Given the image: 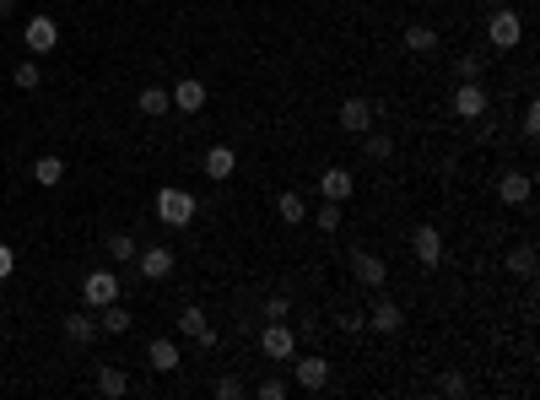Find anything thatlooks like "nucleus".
Instances as JSON below:
<instances>
[{
	"label": "nucleus",
	"mask_w": 540,
	"mask_h": 400,
	"mask_svg": "<svg viewBox=\"0 0 540 400\" xmlns=\"http://www.w3.org/2000/svg\"><path fill=\"white\" fill-rule=\"evenodd\" d=\"M487 38H492V49H519V44H524V17H519L513 6H492Z\"/></svg>",
	"instance_id": "7ed1b4c3"
},
{
	"label": "nucleus",
	"mask_w": 540,
	"mask_h": 400,
	"mask_svg": "<svg viewBox=\"0 0 540 400\" xmlns=\"http://www.w3.org/2000/svg\"><path fill=\"white\" fill-rule=\"evenodd\" d=\"M65 341H71V347H92L98 341V319L92 314H71V319H65Z\"/></svg>",
	"instance_id": "6ab92c4d"
},
{
	"label": "nucleus",
	"mask_w": 540,
	"mask_h": 400,
	"mask_svg": "<svg viewBox=\"0 0 540 400\" xmlns=\"http://www.w3.org/2000/svg\"><path fill=\"white\" fill-rule=\"evenodd\" d=\"M352 276H357L362 287L384 292V282H389V265H384L378 254H368V249H352Z\"/></svg>",
	"instance_id": "f8f14e48"
},
{
	"label": "nucleus",
	"mask_w": 540,
	"mask_h": 400,
	"mask_svg": "<svg viewBox=\"0 0 540 400\" xmlns=\"http://www.w3.org/2000/svg\"><path fill=\"white\" fill-rule=\"evenodd\" d=\"M481 71H487L481 54H459V60H454V76H459V82H481Z\"/></svg>",
	"instance_id": "c85d7f7f"
},
{
	"label": "nucleus",
	"mask_w": 540,
	"mask_h": 400,
	"mask_svg": "<svg viewBox=\"0 0 540 400\" xmlns=\"http://www.w3.org/2000/svg\"><path fill=\"white\" fill-rule=\"evenodd\" d=\"M352 189H357V179H352V168H341V163L319 173V195H324V200H335V206H346Z\"/></svg>",
	"instance_id": "ddd939ff"
},
{
	"label": "nucleus",
	"mask_w": 540,
	"mask_h": 400,
	"mask_svg": "<svg viewBox=\"0 0 540 400\" xmlns=\"http://www.w3.org/2000/svg\"><path fill=\"white\" fill-rule=\"evenodd\" d=\"M22 44H28V54H49L60 44V22L54 17H28L22 22Z\"/></svg>",
	"instance_id": "423d86ee"
},
{
	"label": "nucleus",
	"mask_w": 540,
	"mask_h": 400,
	"mask_svg": "<svg viewBox=\"0 0 540 400\" xmlns=\"http://www.w3.org/2000/svg\"><path fill=\"white\" fill-rule=\"evenodd\" d=\"M108 260L130 265V260H135V238H130V233H108Z\"/></svg>",
	"instance_id": "c756f323"
},
{
	"label": "nucleus",
	"mask_w": 540,
	"mask_h": 400,
	"mask_svg": "<svg viewBox=\"0 0 540 400\" xmlns=\"http://www.w3.org/2000/svg\"><path fill=\"white\" fill-rule=\"evenodd\" d=\"M60 179H65V157H54V152L33 157V184H38V189H54Z\"/></svg>",
	"instance_id": "a211bd4d"
},
{
	"label": "nucleus",
	"mask_w": 540,
	"mask_h": 400,
	"mask_svg": "<svg viewBox=\"0 0 540 400\" xmlns=\"http://www.w3.org/2000/svg\"><path fill=\"white\" fill-rule=\"evenodd\" d=\"M276 212H282L287 228H298V222H308V200H303L298 189H282V195H276Z\"/></svg>",
	"instance_id": "aec40b11"
},
{
	"label": "nucleus",
	"mask_w": 540,
	"mask_h": 400,
	"mask_svg": "<svg viewBox=\"0 0 540 400\" xmlns=\"http://www.w3.org/2000/svg\"><path fill=\"white\" fill-rule=\"evenodd\" d=\"M168 98H173L179 114H200V108H206V82H200V76H184Z\"/></svg>",
	"instance_id": "2eb2a0df"
},
{
	"label": "nucleus",
	"mask_w": 540,
	"mask_h": 400,
	"mask_svg": "<svg viewBox=\"0 0 540 400\" xmlns=\"http://www.w3.org/2000/svg\"><path fill=\"white\" fill-rule=\"evenodd\" d=\"M179 330H184V336L189 341H200V347H217V330H211V319H206V308H200V303H184L179 308Z\"/></svg>",
	"instance_id": "39448f33"
},
{
	"label": "nucleus",
	"mask_w": 540,
	"mask_h": 400,
	"mask_svg": "<svg viewBox=\"0 0 540 400\" xmlns=\"http://www.w3.org/2000/svg\"><path fill=\"white\" fill-rule=\"evenodd\" d=\"M487 6H508V0H487Z\"/></svg>",
	"instance_id": "ea45409f"
},
{
	"label": "nucleus",
	"mask_w": 540,
	"mask_h": 400,
	"mask_svg": "<svg viewBox=\"0 0 540 400\" xmlns=\"http://www.w3.org/2000/svg\"><path fill=\"white\" fill-rule=\"evenodd\" d=\"M529 189H535V179H529V173H503V179H497L503 206H529Z\"/></svg>",
	"instance_id": "f3484780"
},
{
	"label": "nucleus",
	"mask_w": 540,
	"mask_h": 400,
	"mask_svg": "<svg viewBox=\"0 0 540 400\" xmlns=\"http://www.w3.org/2000/svg\"><path fill=\"white\" fill-rule=\"evenodd\" d=\"M254 395H259V400H287V395H292V384H287V379H259V384H254Z\"/></svg>",
	"instance_id": "473e14b6"
},
{
	"label": "nucleus",
	"mask_w": 540,
	"mask_h": 400,
	"mask_svg": "<svg viewBox=\"0 0 540 400\" xmlns=\"http://www.w3.org/2000/svg\"><path fill=\"white\" fill-rule=\"evenodd\" d=\"M12 6H17V0H0V17H12Z\"/></svg>",
	"instance_id": "58836bf2"
},
{
	"label": "nucleus",
	"mask_w": 540,
	"mask_h": 400,
	"mask_svg": "<svg viewBox=\"0 0 540 400\" xmlns=\"http://www.w3.org/2000/svg\"><path fill=\"white\" fill-rule=\"evenodd\" d=\"M130 324H135V319L124 314V303H119V298L98 308V330H108V336H124V330H130Z\"/></svg>",
	"instance_id": "4be33fe9"
},
{
	"label": "nucleus",
	"mask_w": 540,
	"mask_h": 400,
	"mask_svg": "<svg viewBox=\"0 0 540 400\" xmlns=\"http://www.w3.org/2000/svg\"><path fill=\"white\" fill-rule=\"evenodd\" d=\"M98 389H103V395H124V389H130V373L114 368V363H103V368H98Z\"/></svg>",
	"instance_id": "a878e982"
},
{
	"label": "nucleus",
	"mask_w": 540,
	"mask_h": 400,
	"mask_svg": "<svg viewBox=\"0 0 540 400\" xmlns=\"http://www.w3.org/2000/svg\"><path fill=\"white\" fill-rule=\"evenodd\" d=\"M135 108H141L147 119H157V114H168V108H173V98H168V87H141V98H135Z\"/></svg>",
	"instance_id": "393cba45"
},
{
	"label": "nucleus",
	"mask_w": 540,
	"mask_h": 400,
	"mask_svg": "<svg viewBox=\"0 0 540 400\" xmlns=\"http://www.w3.org/2000/svg\"><path fill=\"white\" fill-rule=\"evenodd\" d=\"M400 324H405V308L389 303V298H373V308H368V330H373V336H394Z\"/></svg>",
	"instance_id": "4468645a"
},
{
	"label": "nucleus",
	"mask_w": 540,
	"mask_h": 400,
	"mask_svg": "<svg viewBox=\"0 0 540 400\" xmlns=\"http://www.w3.org/2000/svg\"><path fill=\"white\" fill-rule=\"evenodd\" d=\"M287 314H292V298H282V292L265 298V319H287Z\"/></svg>",
	"instance_id": "f704fd0d"
},
{
	"label": "nucleus",
	"mask_w": 540,
	"mask_h": 400,
	"mask_svg": "<svg viewBox=\"0 0 540 400\" xmlns=\"http://www.w3.org/2000/svg\"><path fill=\"white\" fill-rule=\"evenodd\" d=\"M147 363H152L157 373H173V368H179V347H173L168 336H157V341H147Z\"/></svg>",
	"instance_id": "412c9836"
},
{
	"label": "nucleus",
	"mask_w": 540,
	"mask_h": 400,
	"mask_svg": "<svg viewBox=\"0 0 540 400\" xmlns=\"http://www.w3.org/2000/svg\"><path fill=\"white\" fill-rule=\"evenodd\" d=\"M362 157L368 163H389L394 157V141L384 136V130H362Z\"/></svg>",
	"instance_id": "b1692460"
},
{
	"label": "nucleus",
	"mask_w": 540,
	"mask_h": 400,
	"mask_svg": "<svg viewBox=\"0 0 540 400\" xmlns=\"http://www.w3.org/2000/svg\"><path fill=\"white\" fill-rule=\"evenodd\" d=\"M335 324H341L346 330V336H362V330H368V314H357V308H346L341 319H335Z\"/></svg>",
	"instance_id": "72a5a7b5"
},
{
	"label": "nucleus",
	"mask_w": 540,
	"mask_h": 400,
	"mask_svg": "<svg viewBox=\"0 0 540 400\" xmlns=\"http://www.w3.org/2000/svg\"><path fill=\"white\" fill-rule=\"evenodd\" d=\"M82 298H87V308L114 303V298H119V271H87V276H82Z\"/></svg>",
	"instance_id": "0eeeda50"
},
{
	"label": "nucleus",
	"mask_w": 540,
	"mask_h": 400,
	"mask_svg": "<svg viewBox=\"0 0 540 400\" xmlns=\"http://www.w3.org/2000/svg\"><path fill=\"white\" fill-rule=\"evenodd\" d=\"M465 389H470L465 373H449V379H443V395H465Z\"/></svg>",
	"instance_id": "4c0bfd02"
},
{
	"label": "nucleus",
	"mask_w": 540,
	"mask_h": 400,
	"mask_svg": "<svg viewBox=\"0 0 540 400\" xmlns=\"http://www.w3.org/2000/svg\"><path fill=\"white\" fill-rule=\"evenodd\" d=\"M200 168H206V179H233L238 173V152L233 147H206V157H200Z\"/></svg>",
	"instance_id": "dca6fc26"
},
{
	"label": "nucleus",
	"mask_w": 540,
	"mask_h": 400,
	"mask_svg": "<svg viewBox=\"0 0 540 400\" xmlns=\"http://www.w3.org/2000/svg\"><path fill=\"white\" fill-rule=\"evenodd\" d=\"M259 352H265L270 363H292V357H298V330H292L287 319H270V324L259 330Z\"/></svg>",
	"instance_id": "f03ea898"
},
{
	"label": "nucleus",
	"mask_w": 540,
	"mask_h": 400,
	"mask_svg": "<svg viewBox=\"0 0 540 400\" xmlns=\"http://www.w3.org/2000/svg\"><path fill=\"white\" fill-rule=\"evenodd\" d=\"M508 276H535V249L529 244H519V249H508Z\"/></svg>",
	"instance_id": "bb28decb"
},
{
	"label": "nucleus",
	"mask_w": 540,
	"mask_h": 400,
	"mask_svg": "<svg viewBox=\"0 0 540 400\" xmlns=\"http://www.w3.org/2000/svg\"><path fill=\"white\" fill-rule=\"evenodd\" d=\"M487 108H492V98H487L481 82H459V87H454V114H459V119H481Z\"/></svg>",
	"instance_id": "9b49d317"
},
{
	"label": "nucleus",
	"mask_w": 540,
	"mask_h": 400,
	"mask_svg": "<svg viewBox=\"0 0 540 400\" xmlns=\"http://www.w3.org/2000/svg\"><path fill=\"white\" fill-rule=\"evenodd\" d=\"M38 82H44L38 60H22V65H17V87H22V92H38Z\"/></svg>",
	"instance_id": "2f4dec72"
},
{
	"label": "nucleus",
	"mask_w": 540,
	"mask_h": 400,
	"mask_svg": "<svg viewBox=\"0 0 540 400\" xmlns=\"http://www.w3.org/2000/svg\"><path fill=\"white\" fill-rule=\"evenodd\" d=\"M211 395H217V400H243V395H249V384H243L238 373H222V379L211 384Z\"/></svg>",
	"instance_id": "cd10ccee"
},
{
	"label": "nucleus",
	"mask_w": 540,
	"mask_h": 400,
	"mask_svg": "<svg viewBox=\"0 0 540 400\" xmlns=\"http://www.w3.org/2000/svg\"><path fill=\"white\" fill-rule=\"evenodd\" d=\"M135 271H141V282H168L173 276V249H135Z\"/></svg>",
	"instance_id": "1a4fd4ad"
},
{
	"label": "nucleus",
	"mask_w": 540,
	"mask_h": 400,
	"mask_svg": "<svg viewBox=\"0 0 540 400\" xmlns=\"http://www.w3.org/2000/svg\"><path fill=\"white\" fill-rule=\"evenodd\" d=\"M292 379H298V389L319 395V389L330 384V363H324L319 352H308V357H292Z\"/></svg>",
	"instance_id": "6e6552de"
},
{
	"label": "nucleus",
	"mask_w": 540,
	"mask_h": 400,
	"mask_svg": "<svg viewBox=\"0 0 540 400\" xmlns=\"http://www.w3.org/2000/svg\"><path fill=\"white\" fill-rule=\"evenodd\" d=\"M152 212H157V222H163V228H189V222H195V212H200V200H195L189 189H157Z\"/></svg>",
	"instance_id": "f257e3e1"
},
{
	"label": "nucleus",
	"mask_w": 540,
	"mask_h": 400,
	"mask_svg": "<svg viewBox=\"0 0 540 400\" xmlns=\"http://www.w3.org/2000/svg\"><path fill=\"white\" fill-rule=\"evenodd\" d=\"M405 49H411V54H433V49H438V28L411 22V28H405Z\"/></svg>",
	"instance_id": "5701e85b"
},
{
	"label": "nucleus",
	"mask_w": 540,
	"mask_h": 400,
	"mask_svg": "<svg viewBox=\"0 0 540 400\" xmlns=\"http://www.w3.org/2000/svg\"><path fill=\"white\" fill-rule=\"evenodd\" d=\"M314 228H319V233H341V206H335V200H324L319 217H314Z\"/></svg>",
	"instance_id": "7c9ffc66"
},
{
	"label": "nucleus",
	"mask_w": 540,
	"mask_h": 400,
	"mask_svg": "<svg viewBox=\"0 0 540 400\" xmlns=\"http://www.w3.org/2000/svg\"><path fill=\"white\" fill-rule=\"evenodd\" d=\"M411 254H417L422 271H438V265H443V233H438L433 222H422L417 238H411Z\"/></svg>",
	"instance_id": "20e7f679"
},
{
	"label": "nucleus",
	"mask_w": 540,
	"mask_h": 400,
	"mask_svg": "<svg viewBox=\"0 0 540 400\" xmlns=\"http://www.w3.org/2000/svg\"><path fill=\"white\" fill-rule=\"evenodd\" d=\"M335 119H341L346 136H362V130H373V119H378V103H368V98H346Z\"/></svg>",
	"instance_id": "9d476101"
},
{
	"label": "nucleus",
	"mask_w": 540,
	"mask_h": 400,
	"mask_svg": "<svg viewBox=\"0 0 540 400\" xmlns=\"http://www.w3.org/2000/svg\"><path fill=\"white\" fill-rule=\"evenodd\" d=\"M524 136H529V141H535V136H540V108H535V103H529V108H524Z\"/></svg>",
	"instance_id": "e433bc0d"
},
{
	"label": "nucleus",
	"mask_w": 540,
	"mask_h": 400,
	"mask_svg": "<svg viewBox=\"0 0 540 400\" xmlns=\"http://www.w3.org/2000/svg\"><path fill=\"white\" fill-rule=\"evenodd\" d=\"M12 271H17V249L0 244V282H12Z\"/></svg>",
	"instance_id": "c9c22d12"
}]
</instances>
